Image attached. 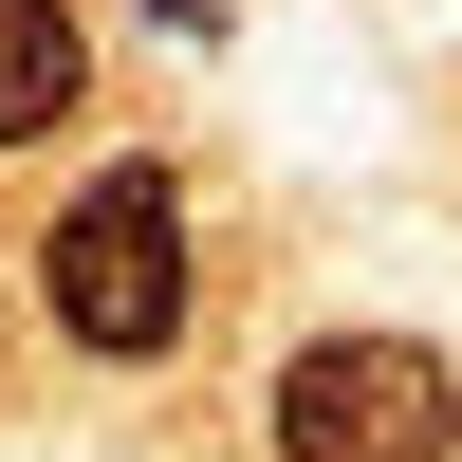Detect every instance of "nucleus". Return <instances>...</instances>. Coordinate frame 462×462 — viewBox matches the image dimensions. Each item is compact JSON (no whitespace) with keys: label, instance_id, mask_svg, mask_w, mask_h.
I'll return each instance as SVG.
<instances>
[{"label":"nucleus","instance_id":"obj_1","mask_svg":"<svg viewBox=\"0 0 462 462\" xmlns=\"http://www.w3.org/2000/svg\"><path fill=\"white\" fill-rule=\"evenodd\" d=\"M37 296H56L74 352L148 370V352L185 333V296H204V259H185V185H167V167H93V185L56 204V241H37Z\"/></svg>","mask_w":462,"mask_h":462},{"label":"nucleus","instance_id":"obj_2","mask_svg":"<svg viewBox=\"0 0 462 462\" xmlns=\"http://www.w3.org/2000/svg\"><path fill=\"white\" fill-rule=\"evenodd\" d=\"M278 462H462V370L426 333H315L278 370Z\"/></svg>","mask_w":462,"mask_h":462},{"label":"nucleus","instance_id":"obj_3","mask_svg":"<svg viewBox=\"0 0 462 462\" xmlns=\"http://www.w3.org/2000/svg\"><path fill=\"white\" fill-rule=\"evenodd\" d=\"M74 93H93V37H74V0H0V148H37Z\"/></svg>","mask_w":462,"mask_h":462},{"label":"nucleus","instance_id":"obj_4","mask_svg":"<svg viewBox=\"0 0 462 462\" xmlns=\"http://www.w3.org/2000/svg\"><path fill=\"white\" fill-rule=\"evenodd\" d=\"M148 19H167V37H222V0H148Z\"/></svg>","mask_w":462,"mask_h":462}]
</instances>
